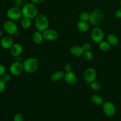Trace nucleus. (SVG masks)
Segmentation results:
<instances>
[{
    "mask_svg": "<svg viewBox=\"0 0 121 121\" xmlns=\"http://www.w3.org/2000/svg\"><path fill=\"white\" fill-rule=\"evenodd\" d=\"M21 12L23 17L28 18L30 19L35 18L39 14L37 7L33 2L25 4L21 9Z\"/></svg>",
    "mask_w": 121,
    "mask_h": 121,
    "instance_id": "f257e3e1",
    "label": "nucleus"
},
{
    "mask_svg": "<svg viewBox=\"0 0 121 121\" xmlns=\"http://www.w3.org/2000/svg\"><path fill=\"white\" fill-rule=\"evenodd\" d=\"M23 69L27 73H33L36 72L39 67V61L35 57H30L24 61Z\"/></svg>",
    "mask_w": 121,
    "mask_h": 121,
    "instance_id": "f03ea898",
    "label": "nucleus"
},
{
    "mask_svg": "<svg viewBox=\"0 0 121 121\" xmlns=\"http://www.w3.org/2000/svg\"><path fill=\"white\" fill-rule=\"evenodd\" d=\"M35 26L37 30L43 32L48 29L49 26V21L48 18L44 14H38L35 18Z\"/></svg>",
    "mask_w": 121,
    "mask_h": 121,
    "instance_id": "7ed1b4c3",
    "label": "nucleus"
},
{
    "mask_svg": "<svg viewBox=\"0 0 121 121\" xmlns=\"http://www.w3.org/2000/svg\"><path fill=\"white\" fill-rule=\"evenodd\" d=\"M104 18V14L102 11L100 9H95L90 14L89 21L93 26H98L102 22Z\"/></svg>",
    "mask_w": 121,
    "mask_h": 121,
    "instance_id": "20e7f679",
    "label": "nucleus"
},
{
    "mask_svg": "<svg viewBox=\"0 0 121 121\" xmlns=\"http://www.w3.org/2000/svg\"><path fill=\"white\" fill-rule=\"evenodd\" d=\"M22 12L21 9L17 7H13L9 8L7 11V17L8 20L16 21L21 17Z\"/></svg>",
    "mask_w": 121,
    "mask_h": 121,
    "instance_id": "39448f33",
    "label": "nucleus"
},
{
    "mask_svg": "<svg viewBox=\"0 0 121 121\" xmlns=\"http://www.w3.org/2000/svg\"><path fill=\"white\" fill-rule=\"evenodd\" d=\"M3 28L5 31L9 35H15L18 32V26L14 21L8 20L4 22Z\"/></svg>",
    "mask_w": 121,
    "mask_h": 121,
    "instance_id": "423d86ee",
    "label": "nucleus"
},
{
    "mask_svg": "<svg viewBox=\"0 0 121 121\" xmlns=\"http://www.w3.org/2000/svg\"><path fill=\"white\" fill-rule=\"evenodd\" d=\"M91 35L92 41L98 44L101 41H104V37H105L104 31L99 27H95L93 28L91 32Z\"/></svg>",
    "mask_w": 121,
    "mask_h": 121,
    "instance_id": "0eeeda50",
    "label": "nucleus"
},
{
    "mask_svg": "<svg viewBox=\"0 0 121 121\" xmlns=\"http://www.w3.org/2000/svg\"><path fill=\"white\" fill-rule=\"evenodd\" d=\"M103 112L106 116L108 117H112L116 113V107L114 104L111 102L106 101L102 105Z\"/></svg>",
    "mask_w": 121,
    "mask_h": 121,
    "instance_id": "6e6552de",
    "label": "nucleus"
},
{
    "mask_svg": "<svg viewBox=\"0 0 121 121\" xmlns=\"http://www.w3.org/2000/svg\"><path fill=\"white\" fill-rule=\"evenodd\" d=\"M85 81L88 83H91L95 81L97 78V73L95 69L92 67H88L85 70L83 74Z\"/></svg>",
    "mask_w": 121,
    "mask_h": 121,
    "instance_id": "1a4fd4ad",
    "label": "nucleus"
},
{
    "mask_svg": "<svg viewBox=\"0 0 121 121\" xmlns=\"http://www.w3.org/2000/svg\"><path fill=\"white\" fill-rule=\"evenodd\" d=\"M9 72L13 76H18L23 72V65L20 61H15L9 66Z\"/></svg>",
    "mask_w": 121,
    "mask_h": 121,
    "instance_id": "9d476101",
    "label": "nucleus"
},
{
    "mask_svg": "<svg viewBox=\"0 0 121 121\" xmlns=\"http://www.w3.org/2000/svg\"><path fill=\"white\" fill-rule=\"evenodd\" d=\"M43 35L45 40L52 41L57 39L59 37V33L55 30L48 28L43 32Z\"/></svg>",
    "mask_w": 121,
    "mask_h": 121,
    "instance_id": "9b49d317",
    "label": "nucleus"
},
{
    "mask_svg": "<svg viewBox=\"0 0 121 121\" xmlns=\"http://www.w3.org/2000/svg\"><path fill=\"white\" fill-rule=\"evenodd\" d=\"M1 46L4 49H10L11 47L14 44V39L11 35H7L4 36L0 41Z\"/></svg>",
    "mask_w": 121,
    "mask_h": 121,
    "instance_id": "f8f14e48",
    "label": "nucleus"
},
{
    "mask_svg": "<svg viewBox=\"0 0 121 121\" xmlns=\"http://www.w3.org/2000/svg\"><path fill=\"white\" fill-rule=\"evenodd\" d=\"M23 52V47L22 45L19 43H15L9 49V52L11 56L14 57H18Z\"/></svg>",
    "mask_w": 121,
    "mask_h": 121,
    "instance_id": "ddd939ff",
    "label": "nucleus"
},
{
    "mask_svg": "<svg viewBox=\"0 0 121 121\" xmlns=\"http://www.w3.org/2000/svg\"><path fill=\"white\" fill-rule=\"evenodd\" d=\"M64 79L67 83L69 85H73L77 82L78 78H77L76 74L74 72L70 71V72H66L65 73Z\"/></svg>",
    "mask_w": 121,
    "mask_h": 121,
    "instance_id": "4468645a",
    "label": "nucleus"
},
{
    "mask_svg": "<svg viewBox=\"0 0 121 121\" xmlns=\"http://www.w3.org/2000/svg\"><path fill=\"white\" fill-rule=\"evenodd\" d=\"M70 52L72 55L76 57H82L83 56L85 50L83 48L82 46H73L70 49Z\"/></svg>",
    "mask_w": 121,
    "mask_h": 121,
    "instance_id": "2eb2a0df",
    "label": "nucleus"
},
{
    "mask_svg": "<svg viewBox=\"0 0 121 121\" xmlns=\"http://www.w3.org/2000/svg\"><path fill=\"white\" fill-rule=\"evenodd\" d=\"M44 40V39L42 32L36 30L33 33L32 35V40L34 43L36 44H40L43 42Z\"/></svg>",
    "mask_w": 121,
    "mask_h": 121,
    "instance_id": "dca6fc26",
    "label": "nucleus"
},
{
    "mask_svg": "<svg viewBox=\"0 0 121 121\" xmlns=\"http://www.w3.org/2000/svg\"><path fill=\"white\" fill-rule=\"evenodd\" d=\"M106 41L109 43L111 46H113V47H116L118 46L119 42L118 37L114 34H108L106 37Z\"/></svg>",
    "mask_w": 121,
    "mask_h": 121,
    "instance_id": "f3484780",
    "label": "nucleus"
},
{
    "mask_svg": "<svg viewBox=\"0 0 121 121\" xmlns=\"http://www.w3.org/2000/svg\"><path fill=\"white\" fill-rule=\"evenodd\" d=\"M89 24L87 21H79L77 23V28L79 31L82 33H86L89 30Z\"/></svg>",
    "mask_w": 121,
    "mask_h": 121,
    "instance_id": "a211bd4d",
    "label": "nucleus"
},
{
    "mask_svg": "<svg viewBox=\"0 0 121 121\" xmlns=\"http://www.w3.org/2000/svg\"><path fill=\"white\" fill-rule=\"evenodd\" d=\"M65 73L63 71L61 70H59L55 72L54 73H53L52 74L50 77L51 80L54 82H58L59 80H60L61 79H62L63 78H64V76H65Z\"/></svg>",
    "mask_w": 121,
    "mask_h": 121,
    "instance_id": "6ab92c4d",
    "label": "nucleus"
},
{
    "mask_svg": "<svg viewBox=\"0 0 121 121\" xmlns=\"http://www.w3.org/2000/svg\"><path fill=\"white\" fill-rule=\"evenodd\" d=\"M91 100H92L93 104L96 105H102L105 102L102 97L100 96L99 95L96 94L92 95V98H91Z\"/></svg>",
    "mask_w": 121,
    "mask_h": 121,
    "instance_id": "aec40b11",
    "label": "nucleus"
},
{
    "mask_svg": "<svg viewBox=\"0 0 121 121\" xmlns=\"http://www.w3.org/2000/svg\"><path fill=\"white\" fill-rule=\"evenodd\" d=\"M32 24L31 19L28 18L23 17L21 21V26L22 28L24 29H28L31 27Z\"/></svg>",
    "mask_w": 121,
    "mask_h": 121,
    "instance_id": "412c9836",
    "label": "nucleus"
},
{
    "mask_svg": "<svg viewBox=\"0 0 121 121\" xmlns=\"http://www.w3.org/2000/svg\"><path fill=\"white\" fill-rule=\"evenodd\" d=\"M111 45L107 41H102L99 43V47L100 50L103 52H108L111 48Z\"/></svg>",
    "mask_w": 121,
    "mask_h": 121,
    "instance_id": "4be33fe9",
    "label": "nucleus"
},
{
    "mask_svg": "<svg viewBox=\"0 0 121 121\" xmlns=\"http://www.w3.org/2000/svg\"><path fill=\"white\" fill-rule=\"evenodd\" d=\"M90 84V87H91V89L92 90H93V91H99V90L101 89V84L99 82H98L96 81V80H95V81L92 82V83H91Z\"/></svg>",
    "mask_w": 121,
    "mask_h": 121,
    "instance_id": "5701e85b",
    "label": "nucleus"
},
{
    "mask_svg": "<svg viewBox=\"0 0 121 121\" xmlns=\"http://www.w3.org/2000/svg\"><path fill=\"white\" fill-rule=\"evenodd\" d=\"M90 14L86 11H83L80 13L79 15V18L80 21H88L89 20Z\"/></svg>",
    "mask_w": 121,
    "mask_h": 121,
    "instance_id": "b1692460",
    "label": "nucleus"
},
{
    "mask_svg": "<svg viewBox=\"0 0 121 121\" xmlns=\"http://www.w3.org/2000/svg\"><path fill=\"white\" fill-rule=\"evenodd\" d=\"M93 53H92V52H91V50L85 51V53H84L83 56L84 59H85L86 61H91V60L93 59Z\"/></svg>",
    "mask_w": 121,
    "mask_h": 121,
    "instance_id": "393cba45",
    "label": "nucleus"
},
{
    "mask_svg": "<svg viewBox=\"0 0 121 121\" xmlns=\"http://www.w3.org/2000/svg\"><path fill=\"white\" fill-rule=\"evenodd\" d=\"M6 83L2 78H0V94L4 92L6 87Z\"/></svg>",
    "mask_w": 121,
    "mask_h": 121,
    "instance_id": "a878e982",
    "label": "nucleus"
},
{
    "mask_svg": "<svg viewBox=\"0 0 121 121\" xmlns=\"http://www.w3.org/2000/svg\"><path fill=\"white\" fill-rule=\"evenodd\" d=\"M24 117L21 113H18L15 115L13 118V121H23Z\"/></svg>",
    "mask_w": 121,
    "mask_h": 121,
    "instance_id": "bb28decb",
    "label": "nucleus"
},
{
    "mask_svg": "<svg viewBox=\"0 0 121 121\" xmlns=\"http://www.w3.org/2000/svg\"><path fill=\"white\" fill-rule=\"evenodd\" d=\"M83 48V50L85 51H88V50H91V43L88 42H86L83 44L82 46Z\"/></svg>",
    "mask_w": 121,
    "mask_h": 121,
    "instance_id": "cd10ccee",
    "label": "nucleus"
},
{
    "mask_svg": "<svg viewBox=\"0 0 121 121\" xmlns=\"http://www.w3.org/2000/svg\"><path fill=\"white\" fill-rule=\"evenodd\" d=\"M64 69H65V70L66 71V72H70V71H72V65H71V64L69 63H66L65 65Z\"/></svg>",
    "mask_w": 121,
    "mask_h": 121,
    "instance_id": "c85d7f7f",
    "label": "nucleus"
},
{
    "mask_svg": "<svg viewBox=\"0 0 121 121\" xmlns=\"http://www.w3.org/2000/svg\"><path fill=\"white\" fill-rule=\"evenodd\" d=\"M2 79L4 80L5 82H8L11 79V75L9 74H8V73H5L2 77Z\"/></svg>",
    "mask_w": 121,
    "mask_h": 121,
    "instance_id": "c756f323",
    "label": "nucleus"
},
{
    "mask_svg": "<svg viewBox=\"0 0 121 121\" xmlns=\"http://www.w3.org/2000/svg\"><path fill=\"white\" fill-rule=\"evenodd\" d=\"M5 72L6 69L5 66L4 65L0 64V78H1L5 73Z\"/></svg>",
    "mask_w": 121,
    "mask_h": 121,
    "instance_id": "7c9ffc66",
    "label": "nucleus"
},
{
    "mask_svg": "<svg viewBox=\"0 0 121 121\" xmlns=\"http://www.w3.org/2000/svg\"><path fill=\"white\" fill-rule=\"evenodd\" d=\"M115 16L117 18L121 19V7H120V8H118V9L116 10Z\"/></svg>",
    "mask_w": 121,
    "mask_h": 121,
    "instance_id": "2f4dec72",
    "label": "nucleus"
},
{
    "mask_svg": "<svg viewBox=\"0 0 121 121\" xmlns=\"http://www.w3.org/2000/svg\"><path fill=\"white\" fill-rule=\"evenodd\" d=\"M44 0H31V2H33L34 4H40L42 3Z\"/></svg>",
    "mask_w": 121,
    "mask_h": 121,
    "instance_id": "473e14b6",
    "label": "nucleus"
},
{
    "mask_svg": "<svg viewBox=\"0 0 121 121\" xmlns=\"http://www.w3.org/2000/svg\"><path fill=\"white\" fill-rule=\"evenodd\" d=\"M15 1H16L17 2H18V3H20V2H22V0H15Z\"/></svg>",
    "mask_w": 121,
    "mask_h": 121,
    "instance_id": "72a5a7b5",
    "label": "nucleus"
},
{
    "mask_svg": "<svg viewBox=\"0 0 121 121\" xmlns=\"http://www.w3.org/2000/svg\"><path fill=\"white\" fill-rule=\"evenodd\" d=\"M1 36H2V31L0 29V38L1 37Z\"/></svg>",
    "mask_w": 121,
    "mask_h": 121,
    "instance_id": "f704fd0d",
    "label": "nucleus"
},
{
    "mask_svg": "<svg viewBox=\"0 0 121 121\" xmlns=\"http://www.w3.org/2000/svg\"><path fill=\"white\" fill-rule=\"evenodd\" d=\"M119 4H120V5H121V0L120 1V2H119Z\"/></svg>",
    "mask_w": 121,
    "mask_h": 121,
    "instance_id": "c9c22d12",
    "label": "nucleus"
},
{
    "mask_svg": "<svg viewBox=\"0 0 121 121\" xmlns=\"http://www.w3.org/2000/svg\"><path fill=\"white\" fill-rule=\"evenodd\" d=\"M1 44H0V48H1Z\"/></svg>",
    "mask_w": 121,
    "mask_h": 121,
    "instance_id": "e433bc0d",
    "label": "nucleus"
}]
</instances>
